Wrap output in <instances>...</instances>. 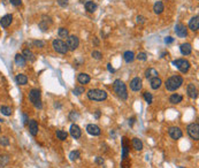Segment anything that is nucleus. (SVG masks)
Wrapping results in <instances>:
<instances>
[{"label":"nucleus","mask_w":199,"mask_h":168,"mask_svg":"<svg viewBox=\"0 0 199 168\" xmlns=\"http://www.w3.org/2000/svg\"><path fill=\"white\" fill-rule=\"evenodd\" d=\"M182 100H183V97L181 96V95H178V93H174L170 96V98H169V103H172L174 105H176V104H180V103H182Z\"/></svg>","instance_id":"obj_24"},{"label":"nucleus","mask_w":199,"mask_h":168,"mask_svg":"<svg viewBox=\"0 0 199 168\" xmlns=\"http://www.w3.org/2000/svg\"><path fill=\"white\" fill-rule=\"evenodd\" d=\"M180 50H181V53L183 56H189L191 53V51H192V47H191V45L189 43H183L180 46Z\"/></svg>","instance_id":"obj_19"},{"label":"nucleus","mask_w":199,"mask_h":168,"mask_svg":"<svg viewBox=\"0 0 199 168\" xmlns=\"http://www.w3.org/2000/svg\"><path fill=\"white\" fill-rule=\"evenodd\" d=\"M86 131H88L90 135H92V136H99V135L101 134L100 128L97 126V125H88V126H86Z\"/></svg>","instance_id":"obj_13"},{"label":"nucleus","mask_w":199,"mask_h":168,"mask_svg":"<svg viewBox=\"0 0 199 168\" xmlns=\"http://www.w3.org/2000/svg\"><path fill=\"white\" fill-rule=\"evenodd\" d=\"M34 45L37 46V47H39V48H41V47L45 46V43L43 42V41H34Z\"/></svg>","instance_id":"obj_42"},{"label":"nucleus","mask_w":199,"mask_h":168,"mask_svg":"<svg viewBox=\"0 0 199 168\" xmlns=\"http://www.w3.org/2000/svg\"><path fill=\"white\" fill-rule=\"evenodd\" d=\"M143 96H144V99H145V101L147 104H152V101H153V96H152L150 92H144Z\"/></svg>","instance_id":"obj_36"},{"label":"nucleus","mask_w":199,"mask_h":168,"mask_svg":"<svg viewBox=\"0 0 199 168\" xmlns=\"http://www.w3.org/2000/svg\"><path fill=\"white\" fill-rule=\"evenodd\" d=\"M0 145L1 146H8L9 145V138L8 137H1L0 138Z\"/></svg>","instance_id":"obj_39"},{"label":"nucleus","mask_w":199,"mask_h":168,"mask_svg":"<svg viewBox=\"0 0 199 168\" xmlns=\"http://www.w3.org/2000/svg\"><path fill=\"white\" fill-rule=\"evenodd\" d=\"M91 56H92L96 60H100V59H101V56H103V54H101L99 51H93L92 53H91Z\"/></svg>","instance_id":"obj_41"},{"label":"nucleus","mask_w":199,"mask_h":168,"mask_svg":"<svg viewBox=\"0 0 199 168\" xmlns=\"http://www.w3.org/2000/svg\"><path fill=\"white\" fill-rule=\"evenodd\" d=\"M15 63L20 67H24L27 65V60L22 54H16L15 56Z\"/></svg>","instance_id":"obj_20"},{"label":"nucleus","mask_w":199,"mask_h":168,"mask_svg":"<svg viewBox=\"0 0 199 168\" xmlns=\"http://www.w3.org/2000/svg\"><path fill=\"white\" fill-rule=\"evenodd\" d=\"M70 135L74 137V138H80L81 135H82V130L77 125H71L70 126Z\"/></svg>","instance_id":"obj_17"},{"label":"nucleus","mask_w":199,"mask_h":168,"mask_svg":"<svg viewBox=\"0 0 199 168\" xmlns=\"http://www.w3.org/2000/svg\"><path fill=\"white\" fill-rule=\"evenodd\" d=\"M133 122H135V117H133V119H129V126L133 127Z\"/></svg>","instance_id":"obj_50"},{"label":"nucleus","mask_w":199,"mask_h":168,"mask_svg":"<svg viewBox=\"0 0 199 168\" xmlns=\"http://www.w3.org/2000/svg\"><path fill=\"white\" fill-rule=\"evenodd\" d=\"M113 89L115 91V93L119 96L122 100H127L128 98V92H127V86L121 80H115L113 84Z\"/></svg>","instance_id":"obj_2"},{"label":"nucleus","mask_w":199,"mask_h":168,"mask_svg":"<svg viewBox=\"0 0 199 168\" xmlns=\"http://www.w3.org/2000/svg\"><path fill=\"white\" fill-rule=\"evenodd\" d=\"M56 137L60 140H66L67 137H68V134H67L66 131H63V130H58L56 131Z\"/></svg>","instance_id":"obj_32"},{"label":"nucleus","mask_w":199,"mask_h":168,"mask_svg":"<svg viewBox=\"0 0 199 168\" xmlns=\"http://www.w3.org/2000/svg\"><path fill=\"white\" fill-rule=\"evenodd\" d=\"M97 4L96 2H93V1H86L85 2V9L89 12V13H93V12H96V9H97Z\"/></svg>","instance_id":"obj_23"},{"label":"nucleus","mask_w":199,"mask_h":168,"mask_svg":"<svg viewBox=\"0 0 199 168\" xmlns=\"http://www.w3.org/2000/svg\"><path fill=\"white\" fill-rule=\"evenodd\" d=\"M129 144H128V138L127 137H122V160H127L128 159V154H129Z\"/></svg>","instance_id":"obj_11"},{"label":"nucleus","mask_w":199,"mask_h":168,"mask_svg":"<svg viewBox=\"0 0 199 168\" xmlns=\"http://www.w3.org/2000/svg\"><path fill=\"white\" fill-rule=\"evenodd\" d=\"M11 1V4L15 6V7H19V6H21L22 5V0H9Z\"/></svg>","instance_id":"obj_43"},{"label":"nucleus","mask_w":199,"mask_h":168,"mask_svg":"<svg viewBox=\"0 0 199 168\" xmlns=\"http://www.w3.org/2000/svg\"><path fill=\"white\" fill-rule=\"evenodd\" d=\"M178 168H183V167H178Z\"/></svg>","instance_id":"obj_54"},{"label":"nucleus","mask_w":199,"mask_h":168,"mask_svg":"<svg viewBox=\"0 0 199 168\" xmlns=\"http://www.w3.org/2000/svg\"><path fill=\"white\" fill-rule=\"evenodd\" d=\"M22 56L26 58V60H29V61H35V54L30 51V50H28V48H26L24 51H23V54Z\"/></svg>","instance_id":"obj_30"},{"label":"nucleus","mask_w":199,"mask_h":168,"mask_svg":"<svg viewBox=\"0 0 199 168\" xmlns=\"http://www.w3.org/2000/svg\"><path fill=\"white\" fill-rule=\"evenodd\" d=\"M0 131H1V127H0Z\"/></svg>","instance_id":"obj_53"},{"label":"nucleus","mask_w":199,"mask_h":168,"mask_svg":"<svg viewBox=\"0 0 199 168\" xmlns=\"http://www.w3.org/2000/svg\"><path fill=\"white\" fill-rule=\"evenodd\" d=\"M182 84H183V78H182L181 76H178V75H175V76L169 77V78L166 81L165 86H166V89H167L168 91H175V90H177Z\"/></svg>","instance_id":"obj_1"},{"label":"nucleus","mask_w":199,"mask_h":168,"mask_svg":"<svg viewBox=\"0 0 199 168\" xmlns=\"http://www.w3.org/2000/svg\"><path fill=\"white\" fill-rule=\"evenodd\" d=\"M173 65L180 70L181 73L185 74L188 70L190 69V62L185 60V59H177V60H174L173 61Z\"/></svg>","instance_id":"obj_5"},{"label":"nucleus","mask_w":199,"mask_h":168,"mask_svg":"<svg viewBox=\"0 0 199 168\" xmlns=\"http://www.w3.org/2000/svg\"><path fill=\"white\" fill-rule=\"evenodd\" d=\"M0 112L2 113L4 115H6V116H11L12 115V108L8 107V106H1L0 107Z\"/></svg>","instance_id":"obj_31"},{"label":"nucleus","mask_w":199,"mask_h":168,"mask_svg":"<svg viewBox=\"0 0 199 168\" xmlns=\"http://www.w3.org/2000/svg\"><path fill=\"white\" fill-rule=\"evenodd\" d=\"M173 42H174V38H173V37H166V38H165V43H166V44H172Z\"/></svg>","instance_id":"obj_47"},{"label":"nucleus","mask_w":199,"mask_h":168,"mask_svg":"<svg viewBox=\"0 0 199 168\" xmlns=\"http://www.w3.org/2000/svg\"><path fill=\"white\" fill-rule=\"evenodd\" d=\"M2 121H4V120H2V119H0V122H2Z\"/></svg>","instance_id":"obj_52"},{"label":"nucleus","mask_w":199,"mask_h":168,"mask_svg":"<svg viewBox=\"0 0 199 168\" xmlns=\"http://www.w3.org/2000/svg\"><path fill=\"white\" fill-rule=\"evenodd\" d=\"M58 4L61 7H66L67 5H68V0H58Z\"/></svg>","instance_id":"obj_45"},{"label":"nucleus","mask_w":199,"mask_h":168,"mask_svg":"<svg viewBox=\"0 0 199 168\" xmlns=\"http://www.w3.org/2000/svg\"><path fill=\"white\" fill-rule=\"evenodd\" d=\"M133 146L136 151H142V150H143V142L139 140V138H133Z\"/></svg>","instance_id":"obj_29"},{"label":"nucleus","mask_w":199,"mask_h":168,"mask_svg":"<svg viewBox=\"0 0 199 168\" xmlns=\"http://www.w3.org/2000/svg\"><path fill=\"white\" fill-rule=\"evenodd\" d=\"M168 132H169V136L172 137L173 140H180V138L183 136L182 130H181L178 127H170L169 130H168Z\"/></svg>","instance_id":"obj_10"},{"label":"nucleus","mask_w":199,"mask_h":168,"mask_svg":"<svg viewBox=\"0 0 199 168\" xmlns=\"http://www.w3.org/2000/svg\"><path fill=\"white\" fill-rule=\"evenodd\" d=\"M142 86H143V84H142V80L139 77H135L130 82V89L133 91H139L142 89Z\"/></svg>","instance_id":"obj_15"},{"label":"nucleus","mask_w":199,"mask_h":168,"mask_svg":"<svg viewBox=\"0 0 199 168\" xmlns=\"http://www.w3.org/2000/svg\"><path fill=\"white\" fill-rule=\"evenodd\" d=\"M73 93L76 95V96H80L82 93H84V88H82V86H76V88L73 90Z\"/></svg>","instance_id":"obj_38"},{"label":"nucleus","mask_w":199,"mask_h":168,"mask_svg":"<svg viewBox=\"0 0 199 168\" xmlns=\"http://www.w3.org/2000/svg\"><path fill=\"white\" fill-rule=\"evenodd\" d=\"M15 81H16V83L20 84V85H26L28 83V77L24 74H19V75H16Z\"/></svg>","instance_id":"obj_22"},{"label":"nucleus","mask_w":199,"mask_h":168,"mask_svg":"<svg viewBox=\"0 0 199 168\" xmlns=\"http://www.w3.org/2000/svg\"><path fill=\"white\" fill-rule=\"evenodd\" d=\"M81 157V153H80V151H71L70 153H69V159L71 160V161H75V160H77L78 158Z\"/></svg>","instance_id":"obj_33"},{"label":"nucleus","mask_w":199,"mask_h":168,"mask_svg":"<svg viewBox=\"0 0 199 168\" xmlns=\"http://www.w3.org/2000/svg\"><path fill=\"white\" fill-rule=\"evenodd\" d=\"M122 168H129L130 167V161L127 162V160H122V164H121Z\"/></svg>","instance_id":"obj_44"},{"label":"nucleus","mask_w":199,"mask_h":168,"mask_svg":"<svg viewBox=\"0 0 199 168\" xmlns=\"http://www.w3.org/2000/svg\"><path fill=\"white\" fill-rule=\"evenodd\" d=\"M28 128H29V132L32 136H36L38 134V123H37L36 120H30L29 125H28Z\"/></svg>","instance_id":"obj_14"},{"label":"nucleus","mask_w":199,"mask_h":168,"mask_svg":"<svg viewBox=\"0 0 199 168\" xmlns=\"http://www.w3.org/2000/svg\"><path fill=\"white\" fill-rule=\"evenodd\" d=\"M96 162H97L98 165H103V164H104V159H103L101 157H97V158H96Z\"/></svg>","instance_id":"obj_46"},{"label":"nucleus","mask_w":199,"mask_h":168,"mask_svg":"<svg viewBox=\"0 0 199 168\" xmlns=\"http://www.w3.org/2000/svg\"><path fill=\"white\" fill-rule=\"evenodd\" d=\"M52 45H53L54 51H56V52L60 53V54H66L67 52H68L67 44L63 42V41H61V39H54Z\"/></svg>","instance_id":"obj_6"},{"label":"nucleus","mask_w":199,"mask_h":168,"mask_svg":"<svg viewBox=\"0 0 199 168\" xmlns=\"http://www.w3.org/2000/svg\"><path fill=\"white\" fill-rule=\"evenodd\" d=\"M8 161H9V157L8 155H0V166L1 167L6 166L8 164Z\"/></svg>","instance_id":"obj_34"},{"label":"nucleus","mask_w":199,"mask_h":168,"mask_svg":"<svg viewBox=\"0 0 199 168\" xmlns=\"http://www.w3.org/2000/svg\"><path fill=\"white\" fill-rule=\"evenodd\" d=\"M162 84V81L160 80L159 77H154V78H151V88L153 90H158Z\"/></svg>","instance_id":"obj_25"},{"label":"nucleus","mask_w":199,"mask_h":168,"mask_svg":"<svg viewBox=\"0 0 199 168\" xmlns=\"http://www.w3.org/2000/svg\"><path fill=\"white\" fill-rule=\"evenodd\" d=\"M163 9H165V6H163L162 1H157V2L154 4L153 11H154V13H155V14H161V13L163 12Z\"/></svg>","instance_id":"obj_26"},{"label":"nucleus","mask_w":199,"mask_h":168,"mask_svg":"<svg viewBox=\"0 0 199 168\" xmlns=\"http://www.w3.org/2000/svg\"><path fill=\"white\" fill-rule=\"evenodd\" d=\"M99 116H100V111H97V112H96V117L99 119Z\"/></svg>","instance_id":"obj_51"},{"label":"nucleus","mask_w":199,"mask_h":168,"mask_svg":"<svg viewBox=\"0 0 199 168\" xmlns=\"http://www.w3.org/2000/svg\"><path fill=\"white\" fill-rule=\"evenodd\" d=\"M123 59H124V61L128 62V63L133 62V60H135V54H133V51H127V52H124Z\"/></svg>","instance_id":"obj_27"},{"label":"nucleus","mask_w":199,"mask_h":168,"mask_svg":"<svg viewBox=\"0 0 199 168\" xmlns=\"http://www.w3.org/2000/svg\"><path fill=\"white\" fill-rule=\"evenodd\" d=\"M186 93H188V96L190 98L192 99H196L198 97V91H197V88L195 86V84L192 83L188 84V86H186Z\"/></svg>","instance_id":"obj_12"},{"label":"nucleus","mask_w":199,"mask_h":168,"mask_svg":"<svg viewBox=\"0 0 199 168\" xmlns=\"http://www.w3.org/2000/svg\"><path fill=\"white\" fill-rule=\"evenodd\" d=\"M80 45V39L76 36H68L67 37V47L68 50L75 51Z\"/></svg>","instance_id":"obj_8"},{"label":"nucleus","mask_w":199,"mask_h":168,"mask_svg":"<svg viewBox=\"0 0 199 168\" xmlns=\"http://www.w3.org/2000/svg\"><path fill=\"white\" fill-rule=\"evenodd\" d=\"M29 100L32 103V105L36 107V108H41L43 105H41V96H40V91L38 89H32L30 90L29 92Z\"/></svg>","instance_id":"obj_4"},{"label":"nucleus","mask_w":199,"mask_h":168,"mask_svg":"<svg viewBox=\"0 0 199 168\" xmlns=\"http://www.w3.org/2000/svg\"><path fill=\"white\" fill-rule=\"evenodd\" d=\"M90 75H88V74H85V73H81L80 75H78V77H77V81L80 82L81 84H88L90 82Z\"/></svg>","instance_id":"obj_21"},{"label":"nucleus","mask_w":199,"mask_h":168,"mask_svg":"<svg viewBox=\"0 0 199 168\" xmlns=\"http://www.w3.org/2000/svg\"><path fill=\"white\" fill-rule=\"evenodd\" d=\"M58 33H59V36H60L61 38H67V37L69 36V32H68V30H67L66 28H60L59 31H58Z\"/></svg>","instance_id":"obj_35"},{"label":"nucleus","mask_w":199,"mask_h":168,"mask_svg":"<svg viewBox=\"0 0 199 168\" xmlns=\"http://www.w3.org/2000/svg\"><path fill=\"white\" fill-rule=\"evenodd\" d=\"M78 117H80V114L77 112H75V111L70 112V114H69V120L70 121H76Z\"/></svg>","instance_id":"obj_37"},{"label":"nucleus","mask_w":199,"mask_h":168,"mask_svg":"<svg viewBox=\"0 0 199 168\" xmlns=\"http://www.w3.org/2000/svg\"><path fill=\"white\" fill-rule=\"evenodd\" d=\"M188 134L189 136L195 140H199V125L196 122V123H191L188 126Z\"/></svg>","instance_id":"obj_7"},{"label":"nucleus","mask_w":199,"mask_h":168,"mask_svg":"<svg viewBox=\"0 0 199 168\" xmlns=\"http://www.w3.org/2000/svg\"><path fill=\"white\" fill-rule=\"evenodd\" d=\"M137 22L138 23H144L145 22V17L144 16H137Z\"/></svg>","instance_id":"obj_48"},{"label":"nucleus","mask_w":199,"mask_h":168,"mask_svg":"<svg viewBox=\"0 0 199 168\" xmlns=\"http://www.w3.org/2000/svg\"><path fill=\"white\" fill-rule=\"evenodd\" d=\"M135 58H137V59H138V60H141V61H145L147 56H146L145 52H141V53H138V54L135 56Z\"/></svg>","instance_id":"obj_40"},{"label":"nucleus","mask_w":199,"mask_h":168,"mask_svg":"<svg viewBox=\"0 0 199 168\" xmlns=\"http://www.w3.org/2000/svg\"><path fill=\"white\" fill-rule=\"evenodd\" d=\"M107 69H108V71H111V73H115V69L112 67V65H111V63H108V65H107Z\"/></svg>","instance_id":"obj_49"},{"label":"nucleus","mask_w":199,"mask_h":168,"mask_svg":"<svg viewBox=\"0 0 199 168\" xmlns=\"http://www.w3.org/2000/svg\"><path fill=\"white\" fill-rule=\"evenodd\" d=\"M88 98L90 100H94V101H103L107 99L106 91L100 90V89H91L88 91Z\"/></svg>","instance_id":"obj_3"},{"label":"nucleus","mask_w":199,"mask_h":168,"mask_svg":"<svg viewBox=\"0 0 199 168\" xmlns=\"http://www.w3.org/2000/svg\"><path fill=\"white\" fill-rule=\"evenodd\" d=\"M189 28L191 29L192 31H198L199 29V16L196 15L195 17H192L189 22Z\"/></svg>","instance_id":"obj_18"},{"label":"nucleus","mask_w":199,"mask_h":168,"mask_svg":"<svg viewBox=\"0 0 199 168\" xmlns=\"http://www.w3.org/2000/svg\"><path fill=\"white\" fill-rule=\"evenodd\" d=\"M175 32H176V35H177L178 37L184 38V37L188 36V28H186L183 23H178V24H176V27H175Z\"/></svg>","instance_id":"obj_9"},{"label":"nucleus","mask_w":199,"mask_h":168,"mask_svg":"<svg viewBox=\"0 0 199 168\" xmlns=\"http://www.w3.org/2000/svg\"><path fill=\"white\" fill-rule=\"evenodd\" d=\"M12 21H13V16H12L11 14H7V15H5V16H2V17H1V20H0V24H1V27L7 28V27H9V26H11Z\"/></svg>","instance_id":"obj_16"},{"label":"nucleus","mask_w":199,"mask_h":168,"mask_svg":"<svg viewBox=\"0 0 199 168\" xmlns=\"http://www.w3.org/2000/svg\"><path fill=\"white\" fill-rule=\"evenodd\" d=\"M145 77L146 78H154V77H158V71L154 69V68H148L145 71Z\"/></svg>","instance_id":"obj_28"}]
</instances>
